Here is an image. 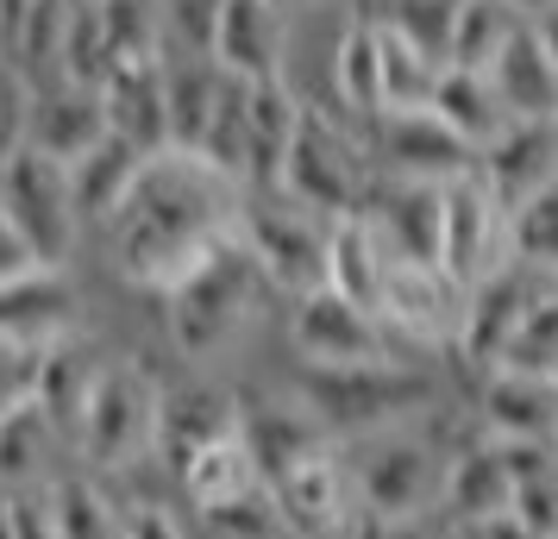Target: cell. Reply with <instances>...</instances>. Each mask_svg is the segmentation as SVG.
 I'll use <instances>...</instances> for the list:
<instances>
[{
  "label": "cell",
  "mask_w": 558,
  "mask_h": 539,
  "mask_svg": "<svg viewBox=\"0 0 558 539\" xmlns=\"http://www.w3.org/2000/svg\"><path fill=\"white\" fill-rule=\"evenodd\" d=\"M26 7H32V0H0V45H7V32L26 20Z\"/></svg>",
  "instance_id": "bcb514c9"
},
{
  "label": "cell",
  "mask_w": 558,
  "mask_h": 539,
  "mask_svg": "<svg viewBox=\"0 0 558 539\" xmlns=\"http://www.w3.org/2000/svg\"><path fill=\"white\" fill-rule=\"evenodd\" d=\"M295 395L320 414L339 445L371 439L383 427H408V414L433 408L439 377L427 364H352V370H295Z\"/></svg>",
  "instance_id": "277c9868"
},
{
  "label": "cell",
  "mask_w": 558,
  "mask_h": 539,
  "mask_svg": "<svg viewBox=\"0 0 558 539\" xmlns=\"http://www.w3.org/2000/svg\"><path fill=\"white\" fill-rule=\"evenodd\" d=\"M63 445V433L51 427V414L26 402L0 420V495H20V489H45L51 483V452Z\"/></svg>",
  "instance_id": "d6a6232c"
},
{
  "label": "cell",
  "mask_w": 558,
  "mask_h": 539,
  "mask_svg": "<svg viewBox=\"0 0 558 539\" xmlns=\"http://www.w3.org/2000/svg\"><path fill=\"white\" fill-rule=\"evenodd\" d=\"M553 138H558V120H553Z\"/></svg>",
  "instance_id": "f5cc1de1"
},
{
  "label": "cell",
  "mask_w": 558,
  "mask_h": 539,
  "mask_svg": "<svg viewBox=\"0 0 558 539\" xmlns=\"http://www.w3.org/2000/svg\"><path fill=\"white\" fill-rule=\"evenodd\" d=\"M107 132L113 126H107L101 88H76V82L32 88V120H26V145L32 151L57 157V163H82Z\"/></svg>",
  "instance_id": "7402d4cb"
},
{
  "label": "cell",
  "mask_w": 558,
  "mask_h": 539,
  "mask_svg": "<svg viewBox=\"0 0 558 539\" xmlns=\"http://www.w3.org/2000/svg\"><path fill=\"white\" fill-rule=\"evenodd\" d=\"M264 295H277L270 277L257 270V257L245 252V238L232 232L220 252L195 264L170 295H163V333L177 345V358L207 364V358H227L239 339L252 333Z\"/></svg>",
  "instance_id": "7a4b0ae2"
},
{
  "label": "cell",
  "mask_w": 558,
  "mask_h": 539,
  "mask_svg": "<svg viewBox=\"0 0 558 539\" xmlns=\"http://www.w3.org/2000/svg\"><path fill=\"white\" fill-rule=\"evenodd\" d=\"M239 433H245L257 470H264V489L282 483L289 470H302L307 458H320V452L339 445V439L320 427V414L307 408L295 389H289V395H239Z\"/></svg>",
  "instance_id": "5bb4252c"
},
{
  "label": "cell",
  "mask_w": 558,
  "mask_h": 539,
  "mask_svg": "<svg viewBox=\"0 0 558 539\" xmlns=\"http://www.w3.org/2000/svg\"><path fill=\"white\" fill-rule=\"evenodd\" d=\"M239 433V395L220 383H163V414H157V464L182 477L195 452H207L214 439Z\"/></svg>",
  "instance_id": "e0dca14e"
},
{
  "label": "cell",
  "mask_w": 558,
  "mask_h": 539,
  "mask_svg": "<svg viewBox=\"0 0 558 539\" xmlns=\"http://www.w3.org/2000/svg\"><path fill=\"white\" fill-rule=\"evenodd\" d=\"M546 283H553V277H539V270H527V264L508 257L496 277H483L477 289H464V320H458L452 358H464L477 377L502 370L508 345L521 333V320L533 314V302L546 295Z\"/></svg>",
  "instance_id": "7c38bea8"
},
{
  "label": "cell",
  "mask_w": 558,
  "mask_h": 539,
  "mask_svg": "<svg viewBox=\"0 0 558 539\" xmlns=\"http://www.w3.org/2000/svg\"><path fill=\"white\" fill-rule=\"evenodd\" d=\"M553 539H558V534H553Z\"/></svg>",
  "instance_id": "9f6ffc18"
},
{
  "label": "cell",
  "mask_w": 558,
  "mask_h": 539,
  "mask_svg": "<svg viewBox=\"0 0 558 539\" xmlns=\"http://www.w3.org/2000/svg\"><path fill=\"white\" fill-rule=\"evenodd\" d=\"M377 20V51H383V113H414V107H433V88H439V63H433L414 38H408L396 20ZM377 113V120H383Z\"/></svg>",
  "instance_id": "e575fe53"
},
{
  "label": "cell",
  "mask_w": 558,
  "mask_h": 539,
  "mask_svg": "<svg viewBox=\"0 0 558 539\" xmlns=\"http://www.w3.org/2000/svg\"><path fill=\"white\" fill-rule=\"evenodd\" d=\"M383 327L396 333L408 358L427 364L433 352H452L458 345V320H464V289L439 270V264H389V283H383Z\"/></svg>",
  "instance_id": "30bf717a"
},
{
  "label": "cell",
  "mask_w": 558,
  "mask_h": 539,
  "mask_svg": "<svg viewBox=\"0 0 558 539\" xmlns=\"http://www.w3.org/2000/svg\"><path fill=\"white\" fill-rule=\"evenodd\" d=\"M477 176L489 182V195L514 213L527 207L539 188L558 182V138H553V120H508L489 145L477 151Z\"/></svg>",
  "instance_id": "d6986e66"
},
{
  "label": "cell",
  "mask_w": 558,
  "mask_h": 539,
  "mask_svg": "<svg viewBox=\"0 0 558 539\" xmlns=\"http://www.w3.org/2000/svg\"><path fill=\"white\" fill-rule=\"evenodd\" d=\"M113 38H107L101 20V0H76V20H70V38H63V76L57 82H76V88H101L113 76Z\"/></svg>",
  "instance_id": "74e56055"
},
{
  "label": "cell",
  "mask_w": 558,
  "mask_h": 539,
  "mask_svg": "<svg viewBox=\"0 0 558 539\" xmlns=\"http://www.w3.org/2000/svg\"><path fill=\"white\" fill-rule=\"evenodd\" d=\"M177 483H182V495H189L195 514H214V509H232V502L257 495L264 489V470H257L245 433H227V439H214L207 452H195Z\"/></svg>",
  "instance_id": "4316f807"
},
{
  "label": "cell",
  "mask_w": 558,
  "mask_h": 539,
  "mask_svg": "<svg viewBox=\"0 0 558 539\" xmlns=\"http://www.w3.org/2000/svg\"><path fill=\"white\" fill-rule=\"evenodd\" d=\"M489 82L502 95L508 120H558V63L546 57L533 26H521L508 38V51L489 63Z\"/></svg>",
  "instance_id": "d4e9b609"
},
{
  "label": "cell",
  "mask_w": 558,
  "mask_h": 539,
  "mask_svg": "<svg viewBox=\"0 0 558 539\" xmlns=\"http://www.w3.org/2000/svg\"><path fill=\"white\" fill-rule=\"evenodd\" d=\"M282 51H289V26L277 0H220L214 63L232 82H282Z\"/></svg>",
  "instance_id": "ffe728a7"
},
{
  "label": "cell",
  "mask_w": 558,
  "mask_h": 539,
  "mask_svg": "<svg viewBox=\"0 0 558 539\" xmlns=\"http://www.w3.org/2000/svg\"><path fill=\"white\" fill-rule=\"evenodd\" d=\"M553 389H558V377H553Z\"/></svg>",
  "instance_id": "11a10c76"
},
{
  "label": "cell",
  "mask_w": 558,
  "mask_h": 539,
  "mask_svg": "<svg viewBox=\"0 0 558 539\" xmlns=\"http://www.w3.org/2000/svg\"><path fill=\"white\" fill-rule=\"evenodd\" d=\"M282 195L320 220H352L364 213L371 188H377V163H371V138L352 113H332V107L302 101V126L295 145L282 157Z\"/></svg>",
  "instance_id": "3957f363"
},
{
  "label": "cell",
  "mask_w": 558,
  "mask_h": 539,
  "mask_svg": "<svg viewBox=\"0 0 558 539\" xmlns=\"http://www.w3.org/2000/svg\"><path fill=\"white\" fill-rule=\"evenodd\" d=\"M289 339H295V358L307 370H352V364H421L408 358L396 333L383 327V314L345 302L339 289H314L295 302V320H289Z\"/></svg>",
  "instance_id": "9c48e42d"
},
{
  "label": "cell",
  "mask_w": 558,
  "mask_h": 539,
  "mask_svg": "<svg viewBox=\"0 0 558 539\" xmlns=\"http://www.w3.org/2000/svg\"><path fill=\"white\" fill-rule=\"evenodd\" d=\"M433 113H439V120H446V126H452L471 151H483V145L508 126V107H502L496 82L483 76V70H439Z\"/></svg>",
  "instance_id": "836d02e7"
},
{
  "label": "cell",
  "mask_w": 558,
  "mask_h": 539,
  "mask_svg": "<svg viewBox=\"0 0 558 539\" xmlns=\"http://www.w3.org/2000/svg\"><path fill=\"white\" fill-rule=\"evenodd\" d=\"M514 509V477L496 439H471L464 452L446 458V495H439V520L446 527H483Z\"/></svg>",
  "instance_id": "603a6c76"
},
{
  "label": "cell",
  "mask_w": 558,
  "mask_h": 539,
  "mask_svg": "<svg viewBox=\"0 0 558 539\" xmlns=\"http://www.w3.org/2000/svg\"><path fill=\"white\" fill-rule=\"evenodd\" d=\"M270 495H277L289 539H345L357 527V495H352V470H345V445L307 458L302 470H289L282 483H270Z\"/></svg>",
  "instance_id": "2e32d148"
},
{
  "label": "cell",
  "mask_w": 558,
  "mask_h": 539,
  "mask_svg": "<svg viewBox=\"0 0 558 539\" xmlns=\"http://www.w3.org/2000/svg\"><path fill=\"white\" fill-rule=\"evenodd\" d=\"M357 7H364V13H377V7H389V0H357Z\"/></svg>",
  "instance_id": "f907efd6"
},
{
  "label": "cell",
  "mask_w": 558,
  "mask_h": 539,
  "mask_svg": "<svg viewBox=\"0 0 558 539\" xmlns=\"http://www.w3.org/2000/svg\"><path fill=\"white\" fill-rule=\"evenodd\" d=\"M508 257L558 283V182L553 188H539L527 207L508 213Z\"/></svg>",
  "instance_id": "8d00e7d4"
},
{
  "label": "cell",
  "mask_w": 558,
  "mask_h": 539,
  "mask_svg": "<svg viewBox=\"0 0 558 539\" xmlns=\"http://www.w3.org/2000/svg\"><path fill=\"white\" fill-rule=\"evenodd\" d=\"M302 7H327V0H302Z\"/></svg>",
  "instance_id": "816d5d0a"
},
{
  "label": "cell",
  "mask_w": 558,
  "mask_h": 539,
  "mask_svg": "<svg viewBox=\"0 0 558 539\" xmlns=\"http://www.w3.org/2000/svg\"><path fill=\"white\" fill-rule=\"evenodd\" d=\"M364 220L383 238V252L396 264H439V220H446V188L433 182H396L377 176Z\"/></svg>",
  "instance_id": "ac0fdd59"
},
{
  "label": "cell",
  "mask_w": 558,
  "mask_h": 539,
  "mask_svg": "<svg viewBox=\"0 0 558 539\" xmlns=\"http://www.w3.org/2000/svg\"><path fill=\"white\" fill-rule=\"evenodd\" d=\"M57 539H120L126 534V502H113V489L95 470H57L45 483Z\"/></svg>",
  "instance_id": "4dcf8cb0"
},
{
  "label": "cell",
  "mask_w": 558,
  "mask_h": 539,
  "mask_svg": "<svg viewBox=\"0 0 558 539\" xmlns=\"http://www.w3.org/2000/svg\"><path fill=\"white\" fill-rule=\"evenodd\" d=\"M138 170H145V151H138V145H126V138H113V132H107V138L82 157V163H70V188H76L82 226H107V220L126 207Z\"/></svg>",
  "instance_id": "83f0119b"
},
{
  "label": "cell",
  "mask_w": 558,
  "mask_h": 539,
  "mask_svg": "<svg viewBox=\"0 0 558 539\" xmlns=\"http://www.w3.org/2000/svg\"><path fill=\"white\" fill-rule=\"evenodd\" d=\"M157 414H163V383L138 358H101L88 408L76 427V452L95 477L138 470L157 458Z\"/></svg>",
  "instance_id": "5b68a950"
},
{
  "label": "cell",
  "mask_w": 558,
  "mask_h": 539,
  "mask_svg": "<svg viewBox=\"0 0 558 539\" xmlns=\"http://www.w3.org/2000/svg\"><path fill=\"white\" fill-rule=\"evenodd\" d=\"M527 26L508 0H458V20H452V51H446V70H483L508 51V38Z\"/></svg>",
  "instance_id": "d590c367"
},
{
  "label": "cell",
  "mask_w": 558,
  "mask_h": 539,
  "mask_svg": "<svg viewBox=\"0 0 558 539\" xmlns=\"http://www.w3.org/2000/svg\"><path fill=\"white\" fill-rule=\"evenodd\" d=\"M120 539H189V527L163 502H126V534Z\"/></svg>",
  "instance_id": "b9f144b4"
},
{
  "label": "cell",
  "mask_w": 558,
  "mask_h": 539,
  "mask_svg": "<svg viewBox=\"0 0 558 539\" xmlns=\"http://www.w3.org/2000/svg\"><path fill=\"white\" fill-rule=\"evenodd\" d=\"M239 213H245V182H232L195 151H157L145 157L126 207L101 226V238L132 289L170 295L239 232Z\"/></svg>",
  "instance_id": "6da1fadb"
},
{
  "label": "cell",
  "mask_w": 558,
  "mask_h": 539,
  "mask_svg": "<svg viewBox=\"0 0 558 539\" xmlns=\"http://www.w3.org/2000/svg\"><path fill=\"white\" fill-rule=\"evenodd\" d=\"M508 7H514V13H521V20L533 26V20H546V13H553L558 0H508Z\"/></svg>",
  "instance_id": "7dc6e473"
},
{
  "label": "cell",
  "mask_w": 558,
  "mask_h": 539,
  "mask_svg": "<svg viewBox=\"0 0 558 539\" xmlns=\"http://www.w3.org/2000/svg\"><path fill=\"white\" fill-rule=\"evenodd\" d=\"M38 364L45 352H20V345H0V420L13 408H26L32 389H38Z\"/></svg>",
  "instance_id": "60d3db41"
},
{
  "label": "cell",
  "mask_w": 558,
  "mask_h": 539,
  "mask_svg": "<svg viewBox=\"0 0 558 539\" xmlns=\"http://www.w3.org/2000/svg\"><path fill=\"white\" fill-rule=\"evenodd\" d=\"M446 539H483V534H477V527H452Z\"/></svg>",
  "instance_id": "681fc988"
},
{
  "label": "cell",
  "mask_w": 558,
  "mask_h": 539,
  "mask_svg": "<svg viewBox=\"0 0 558 539\" xmlns=\"http://www.w3.org/2000/svg\"><path fill=\"white\" fill-rule=\"evenodd\" d=\"M508 264V207L489 195V182L471 176L446 182V220H439V270L458 289H477Z\"/></svg>",
  "instance_id": "4fadbf2b"
},
{
  "label": "cell",
  "mask_w": 558,
  "mask_h": 539,
  "mask_svg": "<svg viewBox=\"0 0 558 539\" xmlns=\"http://www.w3.org/2000/svg\"><path fill=\"white\" fill-rule=\"evenodd\" d=\"M371 138V163H377V176H396V182H433V188H446V182L471 176L477 170V151L458 138L433 107H414V113H383L364 126Z\"/></svg>",
  "instance_id": "8fae6325"
},
{
  "label": "cell",
  "mask_w": 558,
  "mask_h": 539,
  "mask_svg": "<svg viewBox=\"0 0 558 539\" xmlns=\"http://www.w3.org/2000/svg\"><path fill=\"white\" fill-rule=\"evenodd\" d=\"M0 539H20V527H13V495H0Z\"/></svg>",
  "instance_id": "c3c4849f"
},
{
  "label": "cell",
  "mask_w": 558,
  "mask_h": 539,
  "mask_svg": "<svg viewBox=\"0 0 558 539\" xmlns=\"http://www.w3.org/2000/svg\"><path fill=\"white\" fill-rule=\"evenodd\" d=\"M452 527H439L433 514H421V520H364L357 514V527L345 539H446Z\"/></svg>",
  "instance_id": "7bdbcfd3"
},
{
  "label": "cell",
  "mask_w": 558,
  "mask_h": 539,
  "mask_svg": "<svg viewBox=\"0 0 558 539\" xmlns=\"http://www.w3.org/2000/svg\"><path fill=\"white\" fill-rule=\"evenodd\" d=\"M332 95H339V113H352L357 126H371L383 113V51L371 13H352L332 45Z\"/></svg>",
  "instance_id": "f1b7e54d"
},
{
  "label": "cell",
  "mask_w": 558,
  "mask_h": 539,
  "mask_svg": "<svg viewBox=\"0 0 558 539\" xmlns=\"http://www.w3.org/2000/svg\"><path fill=\"white\" fill-rule=\"evenodd\" d=\"M101 20H107V38H113L120 63L163 57V0H101Z\"/></svg>",
  "instance_id": "f35d334b"
},
{
  "label": "cell",
  "mask_w": 558,
  "mask_h": 539,
  "mask_svg": "<svg viewBox=\"0 0 558 539\" xmlns=\"http://www.w3.org/2000/svg\"><path fill=\"white\" fill-rule=\"evenodd\" d=\"M101 101H107V126H113V138L138 145L145 157L170 151V95H163V57L120 63V70L101 82Z\"/></svg>",
  "instance_id": "cb8c5ba5"
},
{
  "label": "cell",
  "mask_w": 558,
  "mask_h": 539,
  "mask_svg": "<svg viewBox=\"0 0 558 539\" xmlns=\"http://www.w3.org/2000/svg\"><path fill=\"white\" fill-rule=\"evenodd\" d=\"M277 7H289V0H277Z\"/></svg>",
  "instance_id": "db71d44e"
},
{
  "label": "cell",
  "mask_w": 558,
  "mask_h": 539,
  "mask_svg": "<svg viewBox=\"0 0 558 539\" xmlns=\"http://www.w3.org/2000/svg\"><path fill=\"white\" fill-rule=\"evenodd\" d=\"M389 264H396V257L383 252V238L371 232V220H364V213H352V220H332L327 289H339L345 302H357V308L377 314L383 283H389Z\"/></svg>",
  "instance_id": "f546056e"
},
{
  "label": "cell",
  "mask_w": 558,
  "mask_h": 539,
  "mask_svg": "<svg viewBox=\"0 0 558 539\" xmlns=\"http://www.w3.org/2000/svg\"><path fill=\"white\" fill-rule=\"evenodd\" d=\"M63 339H76V283H70V270L26 264V270L0 277V345L51 352Z\"/></svg>",
  "instance_id": "9a60e30c"
},
{
  "label": "cell",
  "mask_w": 558,
  "mask_h": 539,
  "mask_svg": "<svg viewBox=\"0 0 558 539\" xmlns=\"http://www.w3.org/2000/svg\"><path fill=\"white\" fill-rule=\"evenodd\" d=\"M477 427H483V439H502V445L558 439V389H553V377H533V370H489L483 389H477Z\"/></svg>",
  "instance_id": "44dd1931"
},
{
  "label": "cell",
  "mask_w": 558,
  "mask_h": 539,
  "mask_svg": "<svg viewBox=\"0 0 558 539\" xmlns=\"http://www.w3.org/2000/svg\"><path fill=\"white\" fill-rule=\"evenodd\" d=\"M32 257H26V245L13 238V226H7V213H0V277H13V270H26Z\"/></svg>",
  "instance_id": "ee69618b"
},
{
  "label": "cell",
  "mask_w": 558,
  "mask_h": 539,
  "mask_svg": "<svg viewBox=\"0 0 558 539\" xmlns=\"http://www.w3.org/2000/svg\"><path fill=\"white\" fill-rule=\"evenodd\" d=\"M239 238L257 257V270L270 277L277 295H314L327 289V245L332 220L295 207L282 188H245V213H239Z\"/></svg>",
  "instance_id": "ba28073f"
},
{
  "label": "cell",
  "mask_w": 558,
  "mask_h": 539,
  "mask_svg": "<svg viewBox=\"0 0 558 539\" xmlns=\"http://www.w3.org/2000/svg\"><path fill=\"white\" fill-rule=\"evenodd\" d=\"M383 20H396V26L421 45V51L446 70V51H452V20H458V0H389L377 7Z\"/></svg>",
  "instance_id": "ab89813d"
},
{
  "label": "cell",
  "mask_w": 558,
  "mask_h": 539,
  "mask_svg": "<svg viewBox=\"0 0 558 539\" xmlns=\"http://www.w3.org/2000/svg\"><path fill=\"white\" fill-rule=\"evenodd\" d=\"M345 470H352V495H357L364 520H421V514H439L446 452L421 427H383L371 439H352L345 445Z\"/></svg>",
  "instance_id": "8992f818"
},
{
  "label": "cell",
  "mask_w": 558,
  "mask_h": 539,
  "mask_svg": "<svg viewBox=\"0 0 558 539\" xmlns=\"http://www.w3.org/2000/svg\"><path fill=\"white\" fill-rule=\"evenodd\" d=\"M0 213H7V226H13L20 245H26L32 264H45V270H70L76 238H82L70 163H57V157L20 145V151L0 163Z\"/></svg>",
  "instance_id": "52a82bcc"
},
{
  "label": "cell",
  "mask_w": 558,
  "mask_h": 539,
  "mask_svg": "<svg viewBox=\"0 0 558 539\" xmlns=\"http://www.w3.org/2000/svg\"><path fill=\"white\" fill-rule=\"evenodd\" d=\"M163 95H170V151H202L214 107L227 95V70L214 57L163 51Z\"/></svg>",
  "instance_id": "484cf974"
},
{
  "label": "cell",
  "mask_w": 558,
  "mask_h": 539,
  "mask_svg": "<svg viewBox=\"0 0 558 539\" xmlns=\"http://www.w3.org/2000/svg\"><path fill=\"white\" fill-rule=\"evenodd\" d=\"M95 370H101V358H88L82 339L51 345L45 364H38V389H32V402L51 414V427L63 433V445H76V427H82V408H88V389H95Z\"/></svg>",
  "instance_id": "1f68e13d"
},
{
  "label": "cell",
  "mask_w": 558,
  "mask_h": 539,
  "mask_svg": "<svg viewBox=\"0 0 558 539\" xmlns=\"http://www.w3.org/2000/svg\"><path fill=\"white\" fill-rule=\"evenodd\" d=\"M533 32H539V45H546V57L558 63V7L546 13V20H533Z\"/></svg>",
  "instance_id": "f6af8a7d"
}]
</instances>
